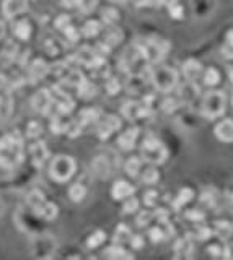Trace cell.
Masks as SVG:
<instances>
[{
	"instance_id": "6da1fadb",
	"label": "cell",
	"mask_w": 233,
	"mask_h": 260,
	"mask_svg": "<svg viewBox=\"0 0 233 260\" xmlns=\"http://www.w3.org/2000/svg\"><path fill=\"white\" fill-rule=\"evenodd\" d=\"M25 145L20 132H11L0 138V168L15 169L23 161Z\"/></svg>"
},
{
	"instance_id": "7a4b0ae2",
	"label": "cell",
	"mask_w": 233,
	"mask_h": 260,
	"mask_svg": "<svg viewBox=\"0 0 233 260\" xmlns=\"http://www.w3.org/2000/svg\"><path fill=\"white\" fill-rule=\"evenodd\" d=\"M227 109V96L224 91L220 90H211L204 94L202 103H201V114L206 119H217V117L224 116Z\"/></svg>"
},
{
	"instance_id": "3957f363",
	"label": "cell",
	"mask_w": 233,
	"mask_h": 260,
	"mask_svg": "<svg viewBox=\"0 0 233 260\" xmlns=\"http://www.w3.org/2000/svg\"><path fill=\"white\" fill-rule=\"evenodd\" d=\"M75 169H77V164H75V159L72 156L57 155L49 164V176L56 182L64 184V182H67L74 176Z\"/></svg>"
},
{
	"instance_id": "277c9868",
	"label": "cell",
	"mask_w": 233,
	"mask_h": 260,
	"mask_svg": "<svg viewBox=\"0 0 233 260\" xmlns=\"http://www.w3.org/2000/svg\"><path fill=\"white\" fill-rule=\"evenodd\" d=\"M150 80H152L154 86L161 93H168L176 88L178 85V73L176 70L166 65H156L150 73Z\"/></svg>"
},
{
	"instance_id": "5b68a950",
	"label": "cell",
	"mask_w": 233,
	"mask_h": 260,
	"mask_svg": "<svg viewBox=\"0 0 233 260\" xmlns=\"http://www.w3.org/2000/svg\"><path fill=\"white\" fill-rule=\"evenodd\" d=\"M141 155L144 158V161H147L149 164H161L165 163L168 158V148L158 138L149 137L144 140V143L141 146Z\"/></svg>"
},
{
	"instance_id": "8992f818",
	"label": "cell",
	"mask_w": 233,
	"mask_h": 260,
	"mask_svg": "<svg viewBox=\"0 0 233 260\" xmlns=\"http://www.w3.org/2000/svg\"><path fill=\"white\" fill-rule=\"evenodd\" d=\"M28 203H30V208L33 210V213L38 215L43 221H51L57 216L56 203L46 200L44 195L38 191H33L28 195Z\"/></svg>"
},
{
	"instance_id": "52a82bcc",
	"label": "cell",
	"mask_w": 233,
	"mask_h": 260,
	"mask_svg": "<svg viewBox=\"0 0 233 260\" xmlns=\"http://www.w3.org/2000/svg\"><path fill=\"white\" fill-rule=\"evenodd\" d=\"M57 249V241L49 233L34 234L31 239V254L36 259H51L54 257Z\"/></svg>"
},
{
	"instance_id": "ba28073f",
	"label": "cell",
	"mask_w": 233,
	"mask_h": 260,
	"mask_svg": "<svg viewBox=\"0 0 233 260\" xmlns=\"http://www.w3.org/2000/svg\"><path fill=\"white\" fill-rule=\"evenodd\" d=\"M136 49L139 51L141 57L147 59L150 62H158L166 56L170 44L163 39H147L142 41V43H137Z\"/></svg>"
},
{
	"instance_id": "9c48e42d",
	"label": "cell",
	"mask_w": 233,
	"mask_h": 260,
	"mask_svg": "<svg viewBox=\"0 0 233 260\" xmlns=\"http://www.w3.org/2000/svg\"><path fill=\"white\" fill-rule=\"evenodd\" d=\"M33 108L41 114H49L51 108L54 106V96L49 90H41L33 96Z\"/></svg>"
},
{
	"instance_id": "30bf717a",
	"label": "cell",
	"mask_w": 233,
	"mask_h": 260,
	"mask_svg": "<svg viewBox=\"0 0 233 260\" xmlns=\"http://www.w3.org/2000/svg\"><path fill=\"white\" fill-rule=\"evenodd\" d=\"M119 127H121V119H119V117L118 116H108L106 119H103L100 124H98L96 135L101 140H106V138L111 137L116 130H119Z\"/></svg>"
},
{
	"instance_id": "8fae6325",
	"label": "cell",
	"mask_w": 233,
	"mask_h": 260,
	"mask_svg": "<svg viewBox=\"0 0 233 260\" xmlns=\"http://www.w3.org/2000/svg\"><path fill=\"white\" fill-rule=\"evenodd\" d=\"M28 10V0H3L2 13L5 18H15Z\"/></svg>"
},
{
	"instance_id": "7c38bea8",
	"label": "cell",
	"mask_w": 233,
	"mask_h": 260,
	"mask_svg": "<svg viewBox=\"0 0 233 260\" xmlns=\"http://www.w3.org/2000/svg\"><path fill=\"white\" fill-rule=\"evenodd\" d=\"M122 114H124V117H127L129 121H136V119H141V117L150 114V109H149V106H145V104L136 103V101H127L122 106Z\"/></svg>"
},
{
	"instance_id": "4fadbf2b",
	"label": "cell",
	"mask_w": 233,
	"mask_h": 260,
	"mask_svg": "<svg viewBox=\"0 0 233 260\" xmlns=\"http://www.w3.org/2000/svg\"><path fill=\"white\" fill-rule=\"evenodd\" d=\"M30 153H31V161L36 168H41L46 163V159L49 158V150L46 146L44 141H34L30 146Z\"/></svg>"
},
{
	"instance_id": "5bb4252c",
	"label": "cell",
	"mask_w": 233,
	"mask_h": 260,
	"mask_svg": "<svg viewBox=\"0 0 233 260\" xmlns=\"http://www.w3.org/2000/svg\"><path fill=\"white\" fill-rule=\"evenodd\" d=\"M139 137V129L137 127H131L127 129L126 132H122L118 138V145L122 151H131L134 146H136V141Z\"/></svg>"
},
{
	"instance_id": "9a60e30c",
	"label": "cell",
	"mask_w": 233,
	"mask_h": 260,
	"mask_svg": "<svg viewBox=\"0 0 233 260\" xmlns=\"http://www.w3.org/2000/svg\"><path fill=\"white\" fill-rule=\"evenodd\" d=\"M134 192H136V187L127 181H118L111 189V195L114 200H124L127 197H132Z\"/></svg>"
},
{
	"instance_id": "2e32d148",
	"label": "cell",
	"mask_w": 233,
	"mask_h": 260,
	"mask_svg": "<svg viewBox=\"0 0 233 260\" xmlns=\"http://www.w3.org/2000/svg\"><path fill=\"white\" fill-rule=\"evenodd\" d=\"M215 137H217L220 141L232 143L233 141V121L224 119L222 122H219L217 127H215Z\"/></svg>"
},
{
	"instance_id": "e0dca14e",
	"label": "cell",
	"mask_w": 233,
	"mask_h": 260,
	"mask_svg": "<svg viewBox=\"0 0 233 260\" xmlns=\"http://www.w3.org/2000/svg\"><path fill=\"white\" fill-rule=\"evenodd\" d=\"M201 70H202V65L199 61H196V59H189V61H186L183 64V73L186 78H188V81H194L197 78V75L201 73Z\"/></svg>"
},
{
	"instance_id": "ac0fdd59",
	"label": "cell",
	"mask_w": 233,
	"mask_h": 260,
	"mask_svg": "<svg viewBox=\"0 0 233 260\" xmlns=\"http://www.w3.org/2000/svg\"><path fill=\"white\" fill-rule=\"evenodd\" d=\"M11 111H13V99H11L10 93L0 91V121H5L10 117Z\"/></svg>"
},
{
	"instance_id": "d6986e66",
	"label": "cell",
	"mask_w": 233,
	"mask_h": 260,
	"mask_svg": "<svg viewBox=\"0 0 233 260\" xmlns=\"http://www.w3.org/2000/svg\"><path fill=\"white\" fill-rule=\"evenodd\" d=\"M109 161L106 156H96L95 161H93V171H95V174L98 177H108L109 176Z\"/></svg>"
},
{
	"instance_id": "ffe728a7",
	"label": "cell",
	"mask_w": 233,
	"mask_h": 260,
	"mask_svg": "<svg viewBox=\"0 0 233 260\" xmlns=\"http://www.w3.org/2000/svg\"><path fill=\"white\" fill-rule=\"evenodd\" d=\"M48 64H46L44 61H41V59H36L31 65H30V73L34 80H39V78H44L46 73H48Z\"/></svg>"
},
{
	"instance_id": "44dd1931",
	"label": "cell",
	"mask_w": 233,
	"mask_h": 260,
	"mask_svg": "<svg viewBox=\"0 0 233 260\" xmlns=\"http://www.w3.org/2000/svg\"><path fill=\"white\" fill-rule=\"evenodd\" d=\"M98 117H100V109H96V108H88V109H83V111L80 112L78 121H80L81 126L86 127V126H90V124L96 122Z\"/></svg>"
},
{
	"instance_id": "7402d4cb",
	"label": "cell",
	"mask_w": 233,
	"mask_h": 260,
	"mask_svg": "<svg viewBox=\"0 0 233 260\" xmlns=\"http://www.w3.org/2000/svg\"><path fill=\"white\" fill-rule=\"evenodd\" d=\"M127 91L134 93V94H139L141 91L145 90V80L142 78L141 75H131L129 80H127Z\"/></svg>"
},
{
	"instance_id": "603a6c76",
	"label": "cell",
	"mask_w": 233,
	"mask_h": 260,
	"mask_svg": "<svg viewBox=\"0 0 233 260\" xmlns=\"http://www.w3.org/2000/svg\"><path fill=\"white\" fill-rule=\"evenodd\" d=\"M13 33H15V36L18 38V39L26 41L28 38L31 36V26H30V23L25 21V20L16 21L15 25H13Z\"/></svg>"
},
{
	"instance_id": "cb8c5ba5",
	"label": "cell",
	"mask_w": 233,
	"mask_h": 260,
	"mask_svg": "<svg viewBox=\"0 0 233 260\" xmlns=\"http://www.w3.org/2000/svg\"><path fill=\"white\" fill-rule=\"evenodd\" d=\"M193 195H194V192L191 191V189H188V187L181 189V191L178 192L176 198H174V202H173V210H179L183 205H186L191 198H193Z\"/></svg>"
},
{
	"instance_id": "d4e9b609",
	"label": "cell",
	"mask_w": 233,
	"mask_h": 260,
	"mask_svg": "<svg viewBox=\"0 0 233 260\" xmlns=\"http://www.w3.org/2000/svg\"><path fill=\"white\" fill-rule=\"evenodd\" d=\"M197 94H199V86L194 85L193 81L186 83L184 86H181V90H179V96H181L184 101H193L194 98H197Z\"/></svg>"
},
{
	"instance_id": "484cf974",
	"label": "cell",
	"mask_w": 233,
	"mask_h": 260,
	"mask_svg": "<svg viewBox=\"0 0 233 260\" xmlns=\"http://www.w3.org/2000/svg\"><path fill=\"white\" fill-rule=\"evenodd\" d=\"M104 257H108V259H131L132 254L126 252L124 247H121V244L119 246L116 244V246L109 247L108 251H104Z\"/></svg>"
},
{
	"instance_id": "4316f807",
	"label": "cell",
	"mask_w": 233,
	"mask_h": 260,
	"mask_svg": "<svg viewBox=\"0 0 233 260\" xmlns=\"http://www.w3.org/2000/svg\"><path fill=\"white\" fill-rule=\"evenodd\" d=\"M114 242L116 244H124V242H129L131 239V229L126 226V224H119L118 228H116V231H114Z\"/></svg>"
},
{
	"instance_id": "83f0119b",
	"label": "cell",
	"mask_w": 233,
	"mask_h": 260,
	"mask_svg": "<svg viewBox=\"0 0 233 260\" xmlns=\"http://www.w3.org/2000/svg\"><path fill=\"white\" fill-rule=\"evenodd\" d=\"M77 88H78V94H80L81 98H86V99H88V98L95 96V94H96V86L93 85V83H90V81L86 80V78L81 80Z\"/></svg>"
},
{
	"instance_id": "f1b7e54d",
	"label": "cell",
	"mask_w": 233,
	"mask_h": 260,
	"mask_svg": "<svg viewBox=\"0 0 233 260\" xmlns=\"http://www.w3.org/2000/svg\"><path fill=\"white\" fill-rule=\"evenodd\" d=\"M104 241H106V233L98 229V231H95L88 239H86V247H88V249H96V247H100Z\"/></svg>"
},
{
	"instance_id": "f546056e",
	"label": "cell",
	"mask_w": 233,
	"mask_h": 260,
	"mask_svg": "<svg viewBox=\"0 0 233 260\" xmlns=\"http://www.w3.org/2000/svg\"><path fill=\"white\" fill-rule=\"evenodd\" d=\"M214 234L220 236L222 239H229L233 234V226L229 221H219L214 228Z\"/></svg>"
},
{
	"instance_id": "4dcf8cb0",
	"label": "cell",
	"mask_w": 233,
	"mask_h": 260,
	"mask_svg": "<svg viewBox=\"0 0 233 260\" xmlns=\"http://www.w3.org/2000/svg\"><path fill=\"white\" fill-rule=\"evenodd\" d=\"M85 195H86V187L83 184H80V182H77V184H74L69 189V197H71L74 202H81V200L85 198Z\"/></svg>"
},
{
	"instance_id": "1f68e13d",
	"label": "cell",
	"mask_w": 233,
	"mask_h": 260,
	"mask_svg": "<svg viewBox=\"0 0 233 260\" xmlns=\"http://www.w3.org/2000/svg\"><path fill=\"white\" fill-rule=\"evenodd\" d=\"M100 31H101V23H100V21H95V20L86 21L85 26H83V29H81V33H83L85 38H93V36H96V34L100 33Z\"/></svg>"
},
{
	"instance_id": "d6a6232c",
	"label": "cell",
	"mask_w": 233,
	"mask_h": 260,
	"mask_svg": "<svg viewBox=\"0 0 233 260\" xmlns=\"http://www.w3.org/2000/svg\"><path fill=\"white\" fill-rule=\"evenodd\" d=\"M95 56H96V51H93V49H90V47H83V49H80L78 51V54H77V59L78 61L83 64V65H91V62H93V59H95Z\"/></svg>"
},
{
	"instance_id": "836d02e7",
	"label": "cell",
	"mask_w": 233,
	"mask_h": 260,
	"mask_svg": "<svg viewBox=\"0 0 233 260\" xmlns=\"http://www.w3.org/2000/svg\"><path fill=\"white\" fill-rule=\"evenodd\" d=\"M141 166H142V161L139 158H129L126 163V173L131 177H137L139 171H141Z\"/></svg>"
},
{
	"instance_id": "e575fe53",
	"label": "cell",
	"mask_w": 233,
	"mask_h": 260,
	"mask_svg": "<svg viewBox=\"0 0 233 260\" xmlns=\"http://www.w3.org/2000/svg\"><path fill=\"white\" fill-rule=\"evenodd\" d=\"M101 18L108 26H114L119 20V13L114 8H104L101 13Z\"/></svg>"
},
{
	"instance_id": "d590c367",
	"label": "cell",
	"mask_w": 233,
	"mask_h": 260,
	"mask_svg": "<svg viewBox=\"0 0 233 260\" xmlns=\"http://www.w3.org/2000/svg\"><path fill=\"white\" fill-rule=\"evenodd\" d=\"M220 81V73L217 72V68H207L204 73V83L207 86H214Z\"/></svg>"
},
{
	"instance_id": "8d00e7d4",
	"label": "cell",
	"mask_w": 233,
	"mask_h": 260,
	"mask_svg": "<svg viewBox=\"0 0 233 260\" xmlns=\"http://www.w3.org/2000/svg\"><path fill=\"white\" fill-rule=\"evenodd\" d=\"M160 179V173L154 168H149L144 171L142 174V181L145 182V184H155V182H158Z\"/></svg>"
},
{
	"instance_id": "74e56055",
	"label": "cell",
	"mask_w": 233,
	"mask_h": 260,
	"mask_svg": "<svg viewBox=\"0 0 233 260\" xmlns=\"http://www.w3.org/2000/svg\"><path fill=\"white\" fill-rule=\"evenodd\" d=\"M41 133H43V127H41L39 122L31 121V122L26 126V135H28L30 138H38Z\"/></svg>"
},
{
	"instance_id": "f35d334b",
	"label": "cell",
	"mask_w": 233,
	"mask_h": 260,
	"mask_svg": "<svg viewBox=\"0 0 233 260\" xmlns=\"http://www.w3.org/2000/svg\"><path fill=\"white\" fill-rule=\"evenodd\" d=\"M51 129H52V132H56V133L67 132L69 122H66L64 119H61V117H54V119H52V122H51Z\"/></svg>"
},
{
	"instance_id": "ab89813d",
	"label": "cell",
	"mask_w": 233,
	"mask_h": 260,
	"mask_svg": "<svg viewBox=\"0 0 233 260\" xmlns=\"http://www.w3.org/2000/svg\"><path fill=\"white\" fill-rule=\"evenodd\" d=\"M16 51H18V46H16L13 41H7L3 46V57L7 59V61H11V59H15L16 56Z\"/></svg>"
},
{
	"instance_id": "60d3db41",
	"label": "cell",
	"mask_w": 233,
	"mask_h": 260,
	"mask_svg": "<svg viewBox=\"0 0 233 260\" xmlns=\"http://www.w3.org/2000/svg\"><path fill=\"white\" fill-rule=\"evenodd\" d=\"M96 5H98V0H80L77 8H78L83 15H88L90 11H93V10L96 8Z\"/></svg>"
},
{
	"instance_id": "b9f144b4",
	"label": "cell",
	"mask_w": 233,
	"mask_h": 260,
	"mask_svg": "<svg viewBox=\"0 0 233 260\" xmlns=\"http://www.w3.org/2000/svg\"><path fill=\"white\" fill-rule=\"evenodd\" d=\"M137 208H139V200L134 197H127L124 206H122V211L129 215V213H134V211H137Z\"/></svg>"
},
{
	"instance_id": "7bdbcfd3",
	"label": "cell",
	"mask_w": 233,
	"mask_h": 260,
	"mask_svg": "<svg viewBox=\"0 0 233 260\" xmlns=\"http://www.w3.org/2000/svg\"><path fill=\"white\" fill-rule=\"evenodd\" d=\"M121 38H122L121 31H118V29H113V31L106 36V39H104V43H106L109 47H114L116 44L121 43Z\"/></svg>"
},
{
	"instance_id": "ee69618b",
	"label": "cell",
	"mask_w": 233,
	"mask_h": 260,
	"mask_svg": "<svg viewBox=\"0 0 233 260\" xmlns=\"http://www.w3.org/2000/svg\"><path fill=\"white\" fill-rule=\"evenodd\" d=\"M168 13H170V16L174 20H181L183 18V7L178 2H174L168 7Z\"/></svg>"
},
{
	"instance_id": "f6af8a7d",
	"label": "cell",
	"mask_w": 233,
	"mask_h": 260,
	"mask_svg": "<svg viewBox=\"0 0 233 260\" xmlns=\"http://www.w3.org/2000/svg\"><path fill=\"white\" fill-rule=\"evenodd\" d=\"M149 236H150V239H152V242H160V241H163V239H165V231H163V229L161 228H158V226H156V228H152V229H150V231H149Z\"/></svg>"
},
{
	"instance_id": "bcb514c9",
	"label": "cell",
	"mask_w": 233,
	"mask_h": 260,
	"mask_svg": "<svg viewBox=\"0 0 233 260\" xmlns=\"http://www.w3.org/2000/svg\"><path fill=\"white\" fill-rule=\"evenodd\" d=\"M156 198H158V194H156L155 191H149L147 194L144 195V203L147 206H155Z\"/></svg>"
},
{
	"instance_id": "7dc6e473",
	"label": "cell",
	"mask_w": 233,
	"mask_h": 260,
	"mask_svg": "<svg viewBox=\"0 0 233 260\" xmlns=\"http://www.w3.org/2000/svg\"><path fill=\"white\" fill-rule=\"evenodd\" d=\"M152 216H154V213H150V211H142V213L137 216V224L141 228L147 226V224L150 223V220H152Z\"/></svg>"
},
{
	"instance_id": "c3c4849f",
	"label": "cell",
	"mask_w": 233,
	"mask_h": 260,
	"mask_svg": "<svg viewBox=\"0 0 233 260\" xmlns=\"http://www.w3.org/2000/svg\"><path fill=\"white\" fill-rule=\"evenodd\" d=\"M119 81L116 80V78H109L108 81H106V91L109 93V94H116L119 91Z\"/></svg>"
},
{
	"instance_id": "681fc988",
	"label": "cell",
	"mask_w": 233,
	"mask_h": 260,
	"mask_svg": "<svg viewBox=\"0 0 233 260\" xmlns=\"http://www.w3.org/2000/svg\"><path fill=\"white\" fill-rule=\"evenodd\" d=\"M64 33H66L67 39H69V41H72V43H75V41L78 39V31H77V29H75L74 26H71V25L64 28Z\"/></svg>"
},
{
	"instance_id": "f907efd6",
	"label": "cell",
	"mask_w": 233,
	"mask_h": 260,
	"mask_svg": "<svg viewBox=\"0 0 233 260\" xmlns=\"http://www.w3.org/2000/svg\"><path fill=\"white\" fill-rule=\"evenodd\" d=\"M69 25H71V16L61 15V16H57V18H56V28L64 29V28L69 26Z\"/></svg>"
},
{
	"instance_id": "816d5d0a",
	"label": "cell",
	"mask_w": 233,
	"mask_h": 260,
	"mask_svg": "<svg viewBox=\"0 0 233 260\" xmlns=\"http://www.w3.org/2000/svg\"><path fill=\"white\" fill-rule=\"evenodd\" d=\"M131 246H132V249H136V251H141L142 247H144V239H142V236H131Z\"/></svg>"
},
{
	"instance_id": "f5cc1de1",
	"label": "cell",
	"mask_w": 233,
	"mask_h": 260,
	"mask_svg": "<svg viewBox=\"0 0 233 260\" xmlns=\"http://www.w3.org/2000/svg\"><path fill=\"white\" fill-rule=\"evenodd\" d=\"M214 236V229L211 228H201L199 231H197V239H209V238H212Z\"/></svg>"
},
{
	"instance_id": "db71d44e",
	"label": "cell",
	"mask_w": 233,
	"mask_h": 260,
	"mask_svg": "<svg viewBox=\"0 0 233 260\" xmlns=\"http://www.w3.org/2000/svg\"><path fill=\"white\" fill-rule=\"evenodd\" d=\"M154 216H155L156 220H158L161 224H166V223H168V211H165V210H156Z\"/></svg>"
},
{
	"instance_id": "11a10c76",
	"label": "cell",
	"mask_w": 233,
	"mask_h": 260,
	"mask_svg": "<svg viewBox=\"0 0 233 260\" xmlns=\"http://www.w3.org/2000/svg\"><path fill=\"white\" fill-rule=\"evenodd\" d=\"M46 49H48V52L51 56H56L57 52H59V49H57V44L54 43V41H48V43H46Z\"/></svg>"
},
{
	"instance_id": "9f6ffc18",
	"label": "cell",
	"mask_w": 233,
	"mask_h": 260,
	"mask_svg": "<svg viewBox=\"0 0 233 260\" xmlns=\"http://www.w3.org/2000/svg\"><path fill=\"white\" fill-rule=\"evenodd\" d=\"M80 0H62V5L67 8H77Z\"/></svg>"
},
{
	"instance_id": "6f0895ef",
	"label": "cell",
	"mask_w": 233,
	"mask_h": 260,
	"mask_svg": "<svg viewBox=\"0 0 233 260\" xmlns=\"http://www.w3.org/2000/svg\"><path fill=\"white\" fill-rule=\"evenodd\" d=\"M207 252L212 254V256H222V249H220L219 246H211V247L207 249Z\"/></svg>"
},
{
	"instance_id": "680465c9",
	"label": "cell",
	"mask_w": 233,
	"mask_h": 260,
	"mask_svg": "<svg viewBox=\"0 0 233 260\" xmlns=\"http://www.w3.org/2000/svg\"><path fill=\"white\" fill-rule=\"evenodd\" d=\"M176 0H156V5H161V7H170L171 3H174Z\"/></svg>"
},
{
	"instance_id": "91938a15",
	"label": "cell",
	"mask_w": 233,
	"mask_h": 260,
	"mask_svg": "<svg viewBox=\"0 0 233 260\" xmlns=\"http://www.w3.org/2000/svg\"><path fill=\"white\" fill-rule=\"evenodd\" d=\"M227 46L233 47V29L232 31H229V34H227Z\"/></svg>"
},
{
	"instance_id": "94428289",
	"label": "cell",
	"mask_w": 233,
	"mask_h": 260,
	"mask_svg": "<svg viewBox=\"0 0 233 260\" xmlns=\"http://www.w3.org/2000/svg\"><path fill=\"white\" fill-rule=\"evenodd\" d=\"M189 218H194V220H204V215L202 213H197V211H193V213L188 215Z\"/></svg>"
},
{
	"instance_id": "6125c7cd",
	"label": "cell",
	"mask_w": 233,
	"mask_h": 260,
	"mask_svg": "<svg viewBox=\"0 0 233 260\" xmlns=\"http://www.w3.org/2000/svg\"><path fill=\"white\" fill-rule=\"evenodd\" d=\"M3 36H5V23L0 21V41L3 39Z\"/></svg>"
},
{
	"instance_id": "be15d7a7",
	"label": "cell",
	"mask_w": 233,
	"mask_h": 260,
	"mask_svg": "<svg viewBox=\"0 0 233 260\" xmlns=\"http://www.w3.org/2000/svg\"><path fill=\"white\" fill-rule=\"evenodd\" d=\"M229 75H230V78H232V83H233V67L229 68Z\"/></svg>"
},
{
	"instance_id": "e7e4bbea",
	"label": "cell",
	"mask_w": 233,
	"mask_h": 260,
	"mask_svg": "<svg viewBox=\"0 0 233 260\" xmlns=\"http://www.w3.org/2000/svg\"><path fill=\"white\" fill-rule=\"evenodd\" d=\"M111 2H121V3H124V2H129V0H111Z\"/></svg>"
}]
</instances>
